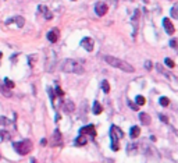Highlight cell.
<instances>
[{
    "instance_id": "7",
    "label": "cell",
    "mask_w": 178,
    "mask_h": 163,
    "mask_svg": "<svg viewBox=\"0 0 178 163\" xmlns=\"http://www.w3.org/2000/svg\"><path fill=\"white\" fill-rule=\"evenodd\" d=\"M51 141H53V142H51V146H58V145H61V142H63V137H61V132H60L58 128L54 130Z\"/></svg>"
},
{
    "instance_id": "31",
    "label": "cell",
    "mask_w": 178,
    "mask_h": 163,
    "mask_svg": "<svg viewBox=\"0 0 178 163\" xmlns=\"http://www.w3.org/2000/svg\"><path fill=\"white\" fill-rule=\"evenodd\" d=\"M4 84H6L7 88H14V82L10 78H4Z\"/></svg>"
},
{
    "instance_id": "41",
    "label": "cell",
    "mask_w": 178,
    "mask_h": 163,
    "mask_svg": "<svg viewBox=\"0 0 178 163\" xmlns=\"http://www.w3.org/2000/svg\"><path fill=\"white\" fill-rule=\"evenodd\" d=\"M1 57H3V53H1V52H0V59H1Z\"/></svg>"
},
{
    "instance_id": "16",
    "label": "cell",
    "mask_w": 178,
    "mask_h": 163,
    "mask_svg": "<svg viewBox=\"0 0 178 163\" xmlns=\"http://www.w3.org/2000/svg\"><path fill=\"white\" fill-rule=\"evenodd\" d=\"M140 134V128L138 127V125H134V127H131V131H129V137L132 138V139H135V138H138Z\"/></svg>"
},
{
    "instance_id": "36",
    "label": "cell",
    "mask_w": 178,
    "mask_h": 163,
    "mask_svg": "<svg viewBox=\"0 0 178 163\" xmlns=\"http://www.w3.org/2000/svg\"><path fill=\"white\" fill-rule=\"evenodd\" d=\"M170 46H171V48H177V46H178V41H177V39H171V41H170Z\"/></svg>"
},
{
    "instance_id": "3",
    "label": "cell",
    "mask_w": 178,
    "mask_h": 163,
    "mask_svg": "<svg viewBox=\"0 0 178 163\" xmlns=\"http://www.w3.org/2000/svg\"><path fill=\"white\" fill-rule=\"evenodd\" d=\"M13 146L15 152L18 155H28L32 149V142L31 139H24V141H19V142H13Z\"/></svg>"
},
{
    "instance_id": "28",
    "label": "cell",
    "mask_w": 178,
    "mask_h": 163,
    "mask_svg": "<svg viewBox=\"0 0 178 163\" xmlns=\"http://www.w3.org/2000/svg\"><path fill=\"white\" fill-rule=\"evenodd\" d=\"M156 69L159 70V73H161V74H164L165 77H168V73H167V71H165V70L163 69V66H161V64H157V66H156Z\"/></svg>"
},
{
    "instance_id": "18",
    "label": "cell",
    "mask_w": 178,
    "mask_h": 163,
    "mask_svg": "<svg viewBox=\"0 0 178 163\" xmlns=\"http://www.w3.org/2000/svg\"><path fill=\"white\" fill-rule=\"evenodd\" d=\"M92 112H93V114H100V113L103 112V107L102 105L97 102V100H95L93 102V107H92Z\"/></svg>"
},
{
    "instance_id": "22",
    "label": "cell",
    "mask_w": 178,
    "mask_h": 163,
    "mask_svg": "<svg viewBox=\"0 0 178 163\" xmlns=\"http://www.w3.org/2000/svg\"><path fill=\"white\" fill-rule=\"evenodd\" d=\"M102 89L104 94H108L110 92V85H108V81H106V80H103L102 81Z\"/></svg>"
},
{
    "instance_id": "35",
    "label": "cell",
    "mask_w": 178,
    "mask_h": 163,
    "mask_svg": "<svg viewBox=\"0 0 178 163\" xmlns=\"http://www.w3.org/2000/svg\"><path fill=\"white\" fill-rule=\"evenodd\" d=\"M56 94H57L58 96H64V92L61 91V88L58 87V85H56Z\"/></svg>"
},
{
    "instance_id": "23",
    "label": "cell",
    "mask_w": 178,
    "mask_h": 163,
    "mask_svg": "<svg viewBox=\"0 0 178 163\" xmlns=\"http://www.w3.org/2000/svg\"><path fill=\"white\" fill-rule=\"evenodd\" d=\"M159 102H160V105H161L163 107H167L168 105H170V99H168V98H165V96H161Z\"/></svg>"
},
{
    "instance_id": "27",
    "label": "cell",
    "mask_w": 178,
    "mask_h": 163,
    "mask_svg": "<svg viewBox=\"0 0 178 163\" xmlns=\"http://www.w3.org/2000/svg\"><path fill=\"white\" fill-rule=\"evenodd\" d=\"M36 57H38L36 55H35V56H32V55H31V56H28V62H29L28 64H29V67H32V66L35 64V62H36Z\"/></svg>"
},
{
    "instance_id": "37",
    "label": "cell",
    "mask_w": 178,
    "mask_h": 163,
    "mask_svg": "<svg viewBox=\"0 0 178 163\" xmlns=\"http://www.w3.org/2000/svg\"><path fill=\"white\" fill-rule=\"evenodd\" d=\"M159 117H160V120H161V121H164V123H168V119H167L165 116H161V114H160Z\"/></svg>"
},
{
    "instance_id": "9",
    "label": "cell",
    "mask_w": 178,
    "mask_h": 163,
    "mask_svg": "<svg viewBox=\"0 0 178 163\" xmlns=\"http://www.w3.org/2000/svg\"><path fill=\"white\" fill-rule=\"evenodd\" d=\"M79 134H83V135H88L90 134V137H95L96 135V131H95V125L93 124H89V125H85L79 130Z\"/></svg>"
},
{
    "instance_id": "19",
    "label": "cell",
    "mask_w": 178,
    "mask_h": 163,
    "mask_svg": "<svg viewBox=\"0 0 178 163\" xmlns=\"http://www.w3.org/2000/svg\"><path fill=\"white\" fill-rule=\"evenodd\" d=\"M0 92H1V94L4 95L6 98H11V92H10V91L7 89L6 85H3L1 82H0Z\"/></svg>"
},
{
    "instance_id": "32",
    "label": "cell",
    "mask_w": 178,
    "mask_h": 163,
    "mask_svg": "<svg viewBox=\"0 0 178 163\" xmlns=\"http://www.w3.org/2000/svg\"><path fill=\"white\" fill-rule=\"evenodd\" d=\"M135 150H136V145L129 144L127 146V152H129V153H132V152H135Z\"/></svg>"
},
{
    "instance_id": "1",
    "label": "cell",
    "mask_w": 178,
    "mask_h": 163,
    "mask_svg": "<svg viewBox=\"0 0 178 163\" xmlns=\"http://www.w3.org/2000/svg\"><path fill=\"white\" fill-rule=\"evenodd\" d=\"M104 62L110 64L111 67H115V69L121 70V71H124V73H134L135 69H134L132 66L129 64V63L124 62V60H121V59H117L114 56H104Z\"/></svg>"
},
{
    "instance_id": "30",
    "label": "cell",
    "mask_w": 178,
    "mask_h": 163,
    "mask_svg": "<svg viewBox=\"0 0 178 163\" xmlns=\"http://www.w3.org/2000/svg\"><path fill=\"white\" fill-rule=\"evenodd\" d=\"M111 149L115 150V152H117V150L120 149V145H118V141H111Z\"/></svg>"
},
{
    "instance_id": "4",
    "label": "cell",
    "mask_w": 178,
    "mask_h": 163,
    "mask_svg": "<svg viewBox=\"0 0 178 163\" xmlns=\"http://www.w3.org/2000/svg\"><path fill=\"white\" fill-rule=\"evenodd\" d=\"M110 137H111V141H118V139H122L124 138V132L120 127L117 125H111L110 127Z\"/></svg>"
},
{
    "instance_id": "33",
    "label": "cell",
    "mask_w": 178,
    "mask_h": 163,
    "mask_svg": "<svg viewBox=\"0 0 178 163\" xmlns=\"http://www.w3.org/2000/svg\"><path fill=\"white\" fill-rule=\"evenodd\" d=\"M128 106L131 107L132 110H138V109H139V106H138L136 103H134V102H131V100H128Z\"/></svg>"
},
{
    "instance_id": "40",
    "label": "cell",
    "mask_w": 178,
    "mask_h": 163,
    "mask_svg": "<svg viewBox=\"0 0 178 163\" xmlns=\"http://www.w3.org/2000/svg\"><path fill=\"white\" fill-rule=\"evenodd\" d=\"M31 163H36V160H35V159H32V160H31Z\"/></svg>"
},
{
    "instance_id": "12",
    "label": "cell",
    "mask_w": 178,
    "mask_h": 163,
    "mask_svg": "<svg viewBox=\"0 0 178 163\" xmlns=\"http://www.w3.org/2000/svg\"><path fill=\"white\" fill-rule=\"evenodd\" d=\"M47 41L49 42H51V43H54V42H57V39H58V31L56 29V28H53L51 31L47 32Z\"/></svg>"
},
{
    "instance_id": "20",
    "label": "cell",
    "mask_w": 178,
    "mask_h": 163,
    "mask_svg": "<svg viewBox=\"0 0 178 163\" xmlns=\"http://www.w3.org/2000/svg\"><path fill=\"white\" fill-rule=\"evenodd\" d=\"M10 132L4 131V130H0V142H3V141H7V139H10Z\"/></svg>"
},
{
    "instance_id": "39",
    "label": "cell",
    "mask_w": 178,
    "mask_h": 163,
    "mask_svg": "<svg viewBox=\"0 0 178 163\" xmlns=\"http://www.w3.org/2000/svg\"><path fill=\"white\" fill-rule=\"evenodd\" d=\"M54 120H56V121H58V120H60V116H58V114H56V117H54Z\"/></svg>"
},
{
    "instance_id": "14",
    "label": "cell",
    "mask_w": 178,
    "mask_h": 163,
    "mask_svg": "<svg viewBox=\"0 0 178 163\" xmlns=\"http://www.w3.org/2000/svg\"><path fill=\"white\" fill-rule=\"evenodd\" d=\"M86 142H88V137L83 135V134H79V137H76L74 144H75L76 146H83V145H86Z\"/></svg>"
},
{
    "instance_id": "24",
    "label": "cell",
    "mask_w": 178,
    "mask_h": 163,
    "mask_svg": "<svg viewBox=\"0 0 178 163\" xmlns=\"http://www.w3.org/2000/svg\"><path fill=\"white\" fill-rule=\"evenodd\" d=\"M135 100H136V105H138V106H143V105L146 103V100H145V98H143L142 95H138Z\"/></svg>"
},
{
    "instance_id": "29",
    "label": "cell",
    "mask_w": 178,
    "mask_h": 163,
    "mask_svg": "<svg viewBox=\"0 0 178 163\" xmlns=\"http://www.w3.org/2000/svg\"><path fill=\"white\" fill-rule=\"evenodd\" d=\"M47 92H49V96H50V100H51V103H53V106H56V105H54V94H53V89H51V88H47Z\"/></svg>"
},
{
    "instance_id": "25",
    "label": "cell",
    "mask_w": 178,
    "mask_h": 163,
    "mask_svg": "<svg viewBox=\"0 0 178 163\" xmlns=\"http://www.w3.org/2000/svg\"><path fill=\"white\" fill-rule=\"evenodd\" d=\"M8 124H11V121L7 117H4V116H0V125H8Z\"/></svg>"
},
{
    "instance_id": "38",
    "label": "cell",
    "mask_w": 178,
    "mask_h": 163,
    "mask_svg": "<svg viewBox=\"0 0 178 163\" xmlns=\"http://www.w3.org/2000/svg\"><path fill=\"white\" fill-rule=\"evenodd\" d=\"M47 144V139H46V138H42V139H40V145H46Z\"/></svg>"
},
{
    "instance_id": "15",
    "label": "cell",
    "mask_w": 178,
    "mask_h": 163,
    "mask_svg": "<svg viewBox=\"0 0 178 163\" xmlns=\"http://www.w3.org/2000/svg\"><path fill=\"white\" fill-rule=\"evenodd\" d=\"M139 120H140V123L143 125H149L150 124V116L147 114V113H139Z\"/></svg>"
},
{
    "instance_id": "11",
    "label": "cell",
    "mask_w": 178,
    "mask_h": 163,
    "mask_svg": "<svg viewBox=\"0 0 178 163\" xmlns=\"http://www.w3.org/2000/svg\"><path fill=\"white\" fill-rule=\"evenodd\" d=\"M11 22H15L18 28H22L24 24H25V20L22 18L21 15H17V17H13V18H10V20H7L6 21V24H11Z\"/></svg>"
},
{
    "instance_id": "8",
    "label": "cell",
    "mask_w": 178,
    "mask_h": 163,
    "mask_svg": "<svg viewBox=\"0 0 178 163\" xmlns=\"http://www.w3.org/2000/svg\"><path fill=\"white\" fill-rule=\"evenodd\" d=\"M61 109L64 113H72L75 110V103L72 100H64L61 103Z\"/></svg>"
},
{
    "instance_id": "26",
    "label": "cell",
    "mask_w": 178,
    "mask_h": 163,
    "mask_svg": "<svg viewBox=\"0 0 178 163\" xmlns=\"http://www.w3.org/2000/svg\"><path fill=\"white\" fill-rule=\"evenodd\" d=\"M164 63H165V66H167L168 69H174V66H175V64H174V62H172L171 59H168V57H165V59H164Z\"/></svg>"
},
{
    "instance_id": "10",
    "label": "cell",
    "mask_w": 178,
    "mask_h": 163,
    "mask_svg": "<svg viewBox=\"0 0 178 163\" xmlns=\"http://www.w3.org/2000/svg\"><path fill=\"white\" fill-rule=\"evenodd\" d=\"M163 27H164V29H165V32L168 34V35H172L174 34V25H172V22L170 21V18H163Z\"/></svg>"
},
{
    "instance_id": "42",
    "label": "cell",
    "mask_w": 178,
    "mask_h": 163,
    "mask_svg": "<svg viewBox=\"0 0 178 163\" xmlns=\"http://www.w3.org/2000/svg\"><path fill=\"white\" fill-rule=\"evenodd\" d=\"M72 1H75V0H72Z\"/></svg>"
},
{
    "instance_id": "34",
    "label": "cell",
    "mask_w": 178,
    "mask_h": 163,
    "mask_svg": "<svg viewBox=\"0 0 178 163\" xmlns=\"http://www.w3.org/2000/svg\"><path fill=\"white\" fill-rule=\"evenodd\" d=\"M145 69H146L147 71L153 69V64H152V62H150V60H147V62H145Z\"/></svg>"
},
{
    "instance_id": "2",
    "label": "cell",
    "mask_w": 178,
    "mask_h": 163,
    "mask_svg": "<svg viewBox=\"0 0 178 163\" xmlns=\"http://www.w3.org/2000/svg\"><path fill=\"white\" fill-rule=\"evenodd\" d=\"M61 71L64 73H74V74H83V66L79 62L76 60H72V59H67L61 63L60 66Z\"/></svg>"
},
{
    "instance_id": "6",
    "label": "cell",
    "mask_w": 178,
    "mask_h": 163,
    "mask_svg": "<svg viewBox=\"0 0 178 163\" xmlns=\"http://www.w3.org/2000/svg\"><path fill=\"white\" fill-rule=\"evenodd\" d=\"M81 46H82L86 52H92V50H93V46H95V41H93L92 38L86 36L81 41Z\"/></svg>"
},
{
    "instance_id": "21",
    "label": "cell",
    "mask_w": 178,
    "mask_h": 163,
    "mask_svg": "<svg viewBox=\"0 0 178 163\" xmlns=\"http://www.w3.org/2000/svg\"><path fill=\"white\" fill-rule=\"evenodd\" d=\"M170 14H171V17H172V18L178 20V3H177V4H174V6H172V8L170 10Z\"/></svg>"
},
{
    "instance_id": "5",
    "label": "cell",
    "mask_w": 178,
    "mask_h": 163,
    "mask_svg": "<svg viewBox=\"0 0 178 163\" xmlns=\"http://www.w3.org/2000/svg\"><path fill=\"white\" fill-rule=\"evenodd\" d=\"M108 7L106 3H103V1H97L95 4V13L99 15V17H103V15H106V13H107Z\"/></svg>"
},
{
    "instance_id": "13",
    "label": "cell",
    "mask_w": 178,
    "mask_h": 163,
    "mask_svg": "<svg viewBox=\"0 0 178 163\" xmlns=\"http://www.w3.org/2000/svg\"><path fill=\"white\" fill-rule=\"evenodd\" d=\"M38 10H39V13H42V14H43V17L46 20H51V18H53V14H51V11H49V8H47L46 6H42V4H40V6L38 7Z\"/></svg>"
},
{
    "instance_id": "17",
    "label": "cell",
    "mask_w": 178,
    "mask_h": 163,
    "mask_svg": "<svg viewBox=\"0 0 178 163\" xmlns=\"http://www.w3.org/2000/svg\"><path fill=\"white\" fill-rule=\"evenodd\" d=\"M138 20H139V10H135L132 17V24H134V35L136 34V28H138Z\"/></svg>"
}]
</instances>
